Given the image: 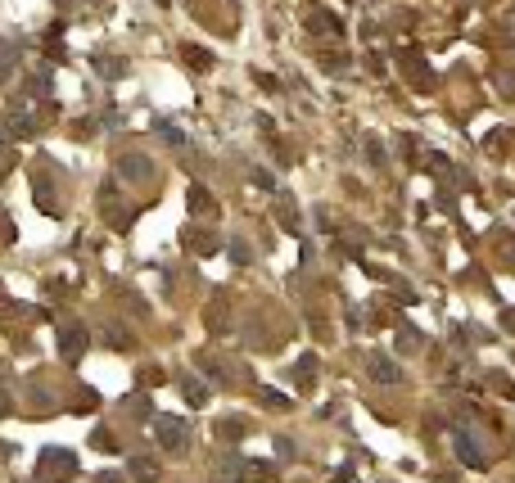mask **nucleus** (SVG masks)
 Instances as JSON below:
<instances>
[{
    "instance_id": "f257e3e1",
    "label": "nucleus",
    "mask_w": 515,
    "mask_h": 483,
    "mask_svg": "<svg viewBox=\"0 0 515 483\" xmlns=\"http://www.w3.org/2000/svg\"><path fill=\"white\" fill-rule=\"evenodd\" d=\"M159 438L163 447H185V425L181 420H159Z\"/></svg>"
},
{
    "instance_id": "f03ea898",
    "label": "nucleus",
    "mask_w": 515,
    "mask_h": 483,
    "mask_svg": "<svg viewBox=\"0 0 515 483\" xmlns=\"http://www.w3.org/2000/svg\"><path fill=\"white\" fill-rule=\"evenodd\" d=\"M59 348H64L68 357H82V348H86V330H82V325L64 330V334H59Z\"/></svg>"
},
{
    "instance_id": "7ed1b4c3",
    "label": "nucleus",
    "mask_w": 515,
    "mask_h": 483,
    "mask_svg": "<svg viewBox=\"0 0 515 483\" xmlns=\"http://www.w3.org/2000/svg\"><path fill=\"white\" fill-rule=\"evenodd\" d=\"M122 176H140V181H150V176H154V163H150V158H122Z\"/></svg>"
},
{
    "instance_id": "20e7f679",
    "label": "nucleus",
    "mask_w": 515,
    "mask_h": 483,
    "mask_svg": "<svg viewBox=\"0 0 515 483\" xmlns=\"http://www.w3.org/2000/svg\"><path fill=\"white\" fill-rule=\"evenodd\" d=\"M190 208H194V213H217V204L208 199L204 190H190Z\"/></svg>"
},
{
    "instance_id": "39448f33",
    "label": "nucleus",
    "mask_w": 515,
    "mask_h": 483,
    "mask_svg": "<svg viewBox=\"0 0 515 483\" xmlns=\"http://www.w3.org/2000/svg\"><path fill=\"white\" fill-rule=\"evenodd\" d=\"M185 59H190L194 68H208V64H213V59H208V54H199V50H185Z\"/></svg>"
}]
</instances>
